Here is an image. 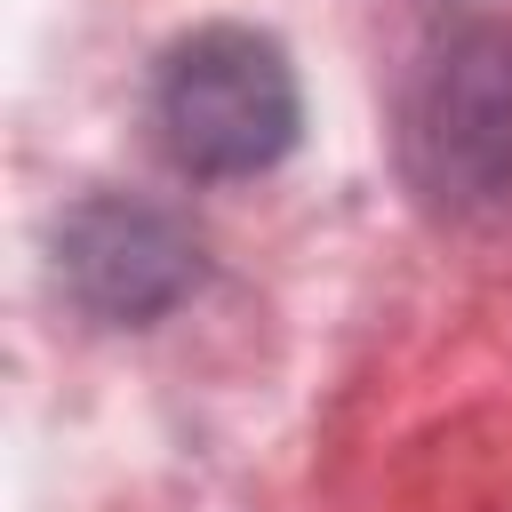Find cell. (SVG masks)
Returning <instances> with one entry per match:
<instances>
[{
	"mask_svg": "<svg viewBox=\"0 0 512 512\" xmlns=\"http://www.w3.org/2000/svg\"><path fill=\"white\" fill-rule=\"evenodd\" d=\"M304 96L288 48L248 24L184 32L152 72V128L176 168L192 176H256L296 144Z\"/></svg>",
	"mask_w": 512,
	"mask_h": 512,
	"instance_id": "cell-1",
	"label": "cell"
},
{
	"mask_svg": "<svg viewBox=\"0 0 512 512\" xmlns=\"http://www.w3.org/2000/svg\"><path fill=\"white\" fill-rule=\"evenodd\" d=\"M104 224H112V240H88V224H80V280L112 304V312H152L160 296H176L184 288V256H160L152 264V248H184L160 216H120V208H104Z\"/></svg>",
	"mask_w": 512,
	"mask_h": 512,
	"instance_id": "cell-2",
	"label": "cell"
}]
</instances>
